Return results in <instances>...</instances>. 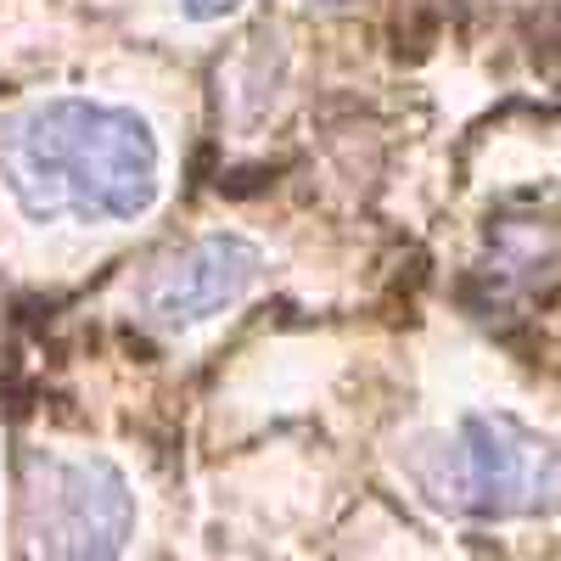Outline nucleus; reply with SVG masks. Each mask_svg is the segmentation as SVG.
Instances as JSON below:
<instances>
[{"mask_svg":"<svg viewBox=\"0 0 561 561\" xmlns=\"http://www.w3.org/2000/svg\"><path fill=\"white\" fill-rule=\"evenodd\" d=\"M158 135L135 107L51 96L0 118V185L39 225L135 219L158 203Z\"/></svg>","mask_w":561,"mask_h":561,"instance_id":"nucleus-1","label":"nucleus"},{"mask_svg":"<svg viewBox=\"0 0 561 561\" xmlns=\"http://www.w3.org/2000/svg\"><path fill=\"white\" fill-rule=\"evenodd\" d=\"M433 500L478 523H534L561 511V444L511 410H472L427 478Z\"/></svg>","mask_w":561,"mask_h":561,"instance_id":"nucleus-2","label":"nucleus"},{"mask_svg":"<svg viewBox=\"0 0 561 561\" xmlns=\"http://www.w3.org/2000/svg\"><path fill=\"white\" fill-rule=\"evenodd\" d=\"M28 523L45 561H118L135 534V494L102 455L34 460Z\"/></svg>","mask_w":561,"mask_h":561,"instance_id":"nucleus-3","label":"nucleus"},{"mask_svg":"<svg viewBox=\"0 0 561 561\" xmlns=\"http://www.w3.org/2000/svg\"><path fill=\"white\" fill-rule=\"evenodd\" d=\"M264 275V253L237 237V230H208V237L174 248L140 287V314L163 332H185V325H203L225 309H237L253 280Z\"/></svg>","mask_w":561,"mask_h":561,"instance_id":"nucleus-4","label":"nucleus"},{"mask_svg":"<svg viewBox=\"0 0 561 561\" xmlns=\"http://www.w3.org/2000/svg\"><path fill=\"white\" fill-rule=\"evenodd\" d=\"M174 7L192 18V23H219V18H230L242 7V0H174Z\"/></svg>","mask_w":561,"mask_h":561,"instance_id":"nucleus-5","label":"nucleus"},{"mask_svg":"<svg viewBox=\"0 0 561 561\" xmlns=\"http://www.w3.org/2000/svg\"><path fill=\"white\" fill-rule=\"evenodd\" d=\"M314 7H348V0H314Z\"/></svg>","mask_w":561,"mask_h":561,"instance_id":"nucleus-6","label":"nucleus"}]
</instances>
